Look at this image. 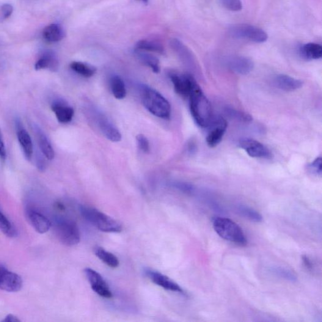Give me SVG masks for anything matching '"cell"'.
<instances>
[{
  "mask_svg": "<svg viewBox=\"0 0 322 322\" xmlns=\"http://www.w3.org/2000/svg\"><path fill=\"white\" fill-rule=\"evenodd\" d=\"M189 109L192 118L198 126L207 128L212 120V110L210 101L195 82L189 95Z\"/></svg>",
  "mask_w": 322,
  "mask_h": 322,
  "instance_id": "obj_1",
  "label": "cell"
},
{
  "mask_svg": "<svg viewBox=\"0 0 322 322\" xmlns=\"http://www.w3.org/2000/svg\"><path fill=\"white\" fill-rule=\"evenodd\" d=\"M70 68L74 72L87 78L95 75L96 72V69L94 66L82 62L74 61L71 62Z\"/></svg>",
  "mask_w": 322,
  "mask_h": 322,
  "instance_id": "obj_25",
  "label": "cell"
},
{
  "mask_svg": "<svg viewBox=\"0 0 322 322\" xmlns=\"http://www.w3.org/2000/svg\"><path fill=\"white\" fill-rule=\"evenodd\" d=\"M111 90L113 95L118 100H122L125 98L126 94V88L124 82L120 76H115L112 77L111 81Z\"/></svg>",
  "mask_w": 322,
  "mask_h": 322,
  "instance_id": "obj_26",
  "label": "cell"
},
{
  "mask_svg": "<svg viewBox=\"0 0 322 322\" xmlns=\"http://www.w3.org/2000/svg\"><path fill=\"white\" fill-rule=\"evenodd\" d=\"M7 156L6 147H5L1 131H0V160H1L2 162H5V161H6Z\"/></svg>",
  "mask_w": 322,
  "mask_h": 322,
  "instance_id": "obj_35",
  "label": "cell"
},
{
  "mask_svg": "<svg viewBox=\"0 0 322 322\" xmlns=\"http://www.w3.org/2000/svg\"><path fill=\"white\" fill-rule=\"evenodd\" d=\"M1 266H2V264H0V267H1Z\"/></svg>",
  "mask_w": 322,
  "mask_h": 322,
  "instance_id": "obj_41",
  "label": "cell"
},
{
  "mask_svg": "<svg viewBox=\"0 0 322 322\" xmlns=\"http://www.w3.org/2000/svg\"><path fill=\"white\" fill-rule=\"evenodd\" d=\"M271 271L272 273H274L277 276L282 277L283 279L291 282H296V275L290 269L281 268V267H274V268H272Z\"/></svg>",
  "mask_w": 322,
  "mask_h": 322,
  "instance_id": "obj_30",
  "label": "cell"
},
{
  "mask_svg": "<svg viewBox=\"0 0 322 322\" xmlns=\"http://www.w3.org/2000/svg\"><path fill=\"white\" fill-rule=\"evenodd\" d=\"M95 114L96 122L106 138L112 142H120L122 140V135L114 123L102 114L97 112Z\"/></svg>",
  "mask_w": 322,
  "mask_h": 322,
  "instance_id": "obj_12",
  "label": "cell"
},
{
  "mask_svg": "<svg viewBox=\"0 0 322 322\" xmlns=\"http://www.w3.org/2000/svg\"><path fill=\"white\" fill-rule=\"evenodd\" d=\"M303 261H304V263L305 266L307 267L308 269H312L313 268V264L312 261H310V259L307 256H303Z\"/></svg>",
  "mask_w": 322,
  "mask_h": 322,
  "instance_id": "obj_39",
  "label": "cell"
},
{
  "mask_svg": "<svg viewBox=\"0 0 322 322\" xmlns=\"http://www.w3.org/2000/svg\"><path fill=\"white\" fill-rule=\"evenodd\" d=\"M238 211L242 216L245 217L250 221L254 222H261L263 221V217L254 209L245 205L238 206Z\"/></svg>",
  "mask_w": 322,
  "mask_h": 322,
  "instance_id": "obj_28",
  "label": "cell"
},
{
  "mask_svg": "<svg viewBox=\"0 0 322 322\" xmlns=\"http://www.w3.org/2000/svg\"><path fill=\"white\" fill-rule=\"evenodd\" d=\"M140 1H141L142 2L145 3V4H147V3L148 2V0H140Z\"/></svg>",
  "mask_w": 322,
  "mask_h": 322,
  "instance_id": "obj_40",
  "label": "cell"
},
{
  "mask_svg": "<svg viewBox=\"0 0 322 322\" xmlns=\"http://www.w3.org/2000/svg\"><path fill=\"white\" fill-rule=\"evenodd\" d=\"M79 210L84 219L102 232L119 233L122 230V225L119 222L97 209L81 206Z\"/></svg>",
  "mask_w": 322,
  "mask_h": 322,
  "instance_id": "obj_3",
  "label": "cell"
},
{
  "mask_svg": "<svg viewBox=\"0 0 322 322\" xmlns=\"http://www.w3.org/2000/svg\"><path fill=\"white\" fill-rule=\"evenodd\" d=\"M208 127L210 129L206 136V143L209 147H216L222 141L226 132L227 121L221 117H213Z\"/></svg>",
  "mask_w": 322,
  "mask_h": 322,
  "instance_id": "obj_7",
  "label": "cell"
},
{
  "mask_svg": "<svg viewBox=\"0 0 322 322\" xmlns=\"http://www.w3.org/2000/svg\"><path fill=\"white\" fill-rule=\"evenodd\" d=\"M274 83L280 90L293 92L302 88L304 82L286 74H279L274 78Z\"/></svg>",
  "mask_w": 322,
  "mask_h": 322,
  "instance_id": "obj_19",
  "label": "cell"
},
{
  "mask_svg": "<svg viewBox=\"0 0 322 322\" xmlns=\"http://www.w3.org/2000/svg\"><path fill=\"white\" fill-rule=\"evenodd\" d=\"M54 227L57 238L65 246H75L80 241L78 226L72 220L58 217L55 220Z\"/></svg>",
  "mask_w": 322,
  "mask_h": 322,
  "instance_id": "obj_5",
  "label": "cell"
},
{
  "mask_svg": "<svg viewBox=\"0 0 322 322\" xmlns=\"http://www.w3.org/2000/svg\"><path fill=\"white\" fill-rule=\"evenodd\" d=\"M28 218L32 226L39 233L48 232L51 227V222L44 214L35 210H29Z\"/></svg>",
  "mask_w": 322,
  "mask_h": 322,
  "instance_id": "obj_17",
  "label": "cell"
},
{
  "mask_svg": "<svg viewBox=\"0 0 322 322\" xmlns=\"http://www.w3.org/2000/svg\"><path fill=\"white\" fill-rule=\"evenodd\" d=\"M136 50L156 52L160 54H164L165 51L161 44L153 41L142 40L136 44Z\"/></svg>",
  "mask_w": 322,
  "mask_h": 322,
  "instance_id": "obj_27",
  "label": "cell"
},
{
  "mask_svg": "<svg viewBox=\"0 0 322 322\" xmlns=\"http://www.w3.org/2000/svg\"><path fill=\"white\" fill-rule=\"evenodd\" d=\"M322 161L321 158H317L308 166V169L311 173L316 175H321L322 170Z\"/></svg>",
  "mask_w": 322,
  "mask_h": 322,
  "instance_id": "obj_34",
  "label": "cell"
},
{
  "mask_svg": "<svg viewBox=\"0 0 322 322\" xmlns=\"http://www.w3.org/2000/svg\"><path fill=\"white\" fill-rule=\"evenodd\" d=\"M231 36L251 41L255 43H263L268 40V34L262 29L249 25H238L229 30Z\"/></svg>",
  "mask_w": 322,
  "mask_h": 322,
  "instance_id": "obj_6",
  "label": "cell"
},
{
  "mask_svg": "<svg viewBox=\"0 0 322 322\" xmlns=\"http://www.w3.org/2000/svg\"><path fill=\"white\" fill-rule=\"evenodd\" d=\"M23 286V280L18 274L8 271L4 266L0 267V290L8 292H17Z\"/></svg>",
  "mask_w": 322,
  "mask_h": 322,
  "instance_id": "obj_9",
  "label": "cell"
},
{
  "mask_svg": "<svg viewBox=\"0 0 322 322\" xmlns=\"http://www.w3.org/2000/svg\"><path fill=\"white\" fill-rule=\"evenodd\" d=\"M84 273L89 281L92 290L96 294L103 297V298H112L113 294L109 286L107 285L105 281L100 273L91 268L85 269Z\"/></svg>",
  "mask_w": 322,
  "mask_h": 322,
  "instance_id": "obj_10",
  "label": "cell"
},
{
  "mask_svg": "<svg viewBox=\"0 0 322 322\" xmlns=\"http://www.w3.org/2000/svg\"><path fill=\"white\" fill-rule=\"evenodd\" d=\"M135 54L140 62L149 67L154 73L156 74L160 73V63L156 57L153 56L152 54L139 50H136L135 52Z\"/></svg>",
  "mask_w": 322,
  "mask_h": 322,
  "instance_id": "obj_22",
  "label": "cell"
},
{
  "mask_svg": "<svg viewBox=\"0 0 322 322\" xmlns=\"http://www.w3.org/2000/svg\"><path fill=\"white\" fill-rule=\"evenodd\" d=\"M51 109L59 122L68 123L72 120L74 114L73 109L62 101H55L52 104Z\"/></svg>",
  "mask_w": 322,
  "mask_h": 322,
  "instance_id": "obj_18",
  "label": "cell"
},
{
  "mask_svg": "<svg viewBox=\"0 0 322 322\" xmlns=\"http://www.w3.org/2000/svg\"><path fill=\"white\" fill-rule=\"evenodd\" d=\"M43 37L48 42H57L64 38L65 33L59 25L52 24L46 27L44 30Z\"/></svg>",
  "mask_w": 322,
  "mask_h": 322,
  "instance_id": "obj_21",
  "label": "cell"
},
{
  "mask_svg": "<svg viewBox=\"0 0 322 322\" xmlns=\"http://www.w3.org/2000/svg\"><path fill=\"white\" fill-rule=\"evenodd\" d=\"M32 128L41 153L47 159L52 160L55 157V152L48 137L37 124L33 125Z\"/></svg>",
  "mask_w": 322,
  "mask_h": 322,
  "instance_id": "obj_16",
  "label": "cell"
},
{
  "mask_svg": "<svg viewBox=\"0 0 322 322\" xmlns=\"http://www.w3.org/2000/svg\"><path fill=\"white\" fill-rule=\"evenodd\" d=\"M223 6L232 12H239L242 9L241 0H220Z\"/></svg>",
  "mask_w": 322,
  "mask_h": 322,
  "instance_id": "obj_32",
  "label": "cell"
},
{
  "mask_svg": "<svg viewBox=\"0 0 322 322\" xmlns=\"http://www.w3.org/2000/svg\"><path fill=\"white\" fill-rule=\"evenodd\" d=\"M213 226L220 238L239 246H246L247 240L244 231L233 220L218 217L214 219Z\"/></svg>",
  "mask_w": 322,
  "mask_h": 322,
  "instance_id": "obj_4",
  "label": "cell"
},
{
  "mask_svg": "<svg viewBox=\"0 0 322 322\" xmlns=\"http://www.w3.org/2000/svg\"><path fill=\"white\" fill-rule=\"evenodd\" d=\"M300 54L304 58L308 60L319 59L322 57V48L320 44H306L302 47Z\"/></svg>",
  "mask_w": 322,
  "mask_h": 322,
  "instance_id": "obj_23",
  "label": "cell"
},
{
  "mask_svg": "<svg viewBox=\"0 0 322 322\" xmlns=\"http://www.w3.org/2000/svg\"><path fill=\"white\" fill-rule=\"evenodd\" d=\"M226 113L228 117L232 119L241 121L244 122H250L252 120V117L250 115L243 112L239 111L233 109H227Z\"/></svg>",
  "mask_w": 322,
  "mask_h": 322,
  "instance_id": "obj_31",
  "label": "cell"
},
{
  "mask_svg": "<svg viewBox=\"0 0 322 322\" xmlns=\"http://www.w3.org/2000/svg\"><path fill=\"white\" fill-rule=\"evenodd\" d=\"M169 78L175 92L183 98H188L194 84L197 81L190 74L170 73Z\"/></svg>",
  "mask_w": 322,
  "mask_h": 322,
  "instance_id": "obj_8",
  "label": "cell"
},
{
  "mask_svg": "<svg viewBox=\"0 0 322 322\" xmlns=\"http://www.w3.org/2000/svg\"><path fill=\"white\" fill-rule=\"evenodd\" d=\"M16 136L20 144L22 152L25 158L28 161H31L34 155V145H33L31 137L29 132L22 125L20 121L16 120L15 122Z\"/></svg>",
  "mask_w": 322,
  "mask_h": 322,
  "instance_id": "obj_13",
  "label": "cell"
},
{
  "mask_svg": "<svg viewBox=\"0 0 322 322\" xmlns=\"http://www.w3.org/2000/svg\"><path fill=\"white\" fill-rule=\"evenodd\" d=\"M0 230L8 238H14L16 235L14 226L2 211H0Z\"/></svg>",
  "mask_w": 322,
  "mask_h": 322,
  "instance_id": "obj_29",
  "label": "cell"
},
{
  "mask_svg": "<svg viewBox=\"0 0 322 322\" xmlns=\"http://www.w3.org/2000/svg\"><path fill=\"white\" fill-rule=\"evenodd\" d=\"M176 188L185 192H191L194 190V186L185 183H176L175 184Z\"/></svg>",
  "mask_w": 322,
  "mask_h": 322,
  "instance_id": "obj_37",
  "label": "cell"
},
{
  "mask_svg": "<svg viewBox=\"0 0 322 322\" xmlns=\"http://www.w3.org/2000/svg\"><path fill=\"white\" fill-rule=\"evenodd\" d=\"M137 144L140 151L148 153L150 151V144L147 137L143 134H138L136 137Z\"/></svg>",
  "mask_w": 322,
  "mask_h": 322,
  "instance_id": "obj_33",
  "label": "cell"
},
{
  "mask_svg": "<svg viewBox=\"0 0 322 322\" xmlns=\"http://www.w3.org/2000/svg\"><path fill=\"white\" fill-rule=\"evenodd\" d=\"M227 65L232 72L241 75L249 74L254 67L252 60L244 56L231 57L228 60Z\"/></svg>",
  "mask_w": 322,
  "mask_h": 322,
  "instance_id": "obj_15",
  "label": "cell"
},
{
  "mask_svg": "<svg viewBox=\"0 0 322 322\" xmlns=\"http://www.w3.org/2000/svg\"><path fill=\"white\" fill-rule=\"evenodd\" d=\"M58 59L56 54L51 51L45 52L35 65V69L37 71L49 70L54 72L58 70Z\"/></svg>",
  "mask_w": 322,
  "mask_h": 322,
  "instance_id": "obj_20",
  "label": "cell"
},
{
  "mask_svg": "<svg viewBox=\"0 0 322 322\" xmlns=\"http://www.w3.org/2000/svg\"><path fill=\"white\" fill-rule=\"evenodd\" d=\"M145 273L154 284L160 286L165 290L173 291V292L184 293L181 286L166 275L162 274L158 271L151 270V269H147Z\"/></svg>",
  "mask_w": 322,
  "mask_h": 322,
  "instance_id": "obj_14",
  "label": "cell"
},
{
  "mask_svg": "<svg viewBox=\"0 0 322 322\" xmlns=\"http://www.w3.org/2000/svg\"><path fill=\"white\" fill-rule=\"evenodd\" d=\"M140 95L143 105L151 114L162 119H169L171 106L160 93L147 85L142 84L140 87Z\"/></svg>",
  "mask_w": 322,
  "mask_h": 322,
  "instance_id": "obj_2",
  "label": "cell"
},
{
  "mask_svg": "<svg viewBox=\"0 0 322 322\" xmlns=\"http://www.w3.org/2000/svg\"><path fill=\"white\" fill-rule=\"evenodd\" d=\"M239 147L246 151L252 158L269 159L272 154L265 145L256 140L244 139L239 142Z\"/></svg>",
  "mask_w": 322,
  "mask_h": 322,
  "instance_id": "obj_11",
  "label": "cell"
},
{
  "mask_svg": "<svg viewBox=\"0 0 322 322\" xmlns=\"http://www.w3.org/2000/svg\"><path fill=\"white\" fill-rule=\"evenodd\" d=\"M1 11L3 18H4V19H7L12 15L13 8L12 5L10 4H5L2 7Z\"/></svg>",
  "mask_w": 322,
  "mask_h": 322,
  "instance_id": "obj_36",
  "label": "cell"
},
{
  "mask_svg": "<svg viewBox=\"0 0 322 322\" xmlns=\"http://www.w3.org/2000/svg\"><path fill=\"white\" fill-rule=\"evenodd\" d=\"M20 319H18V317H16L15 315L12 314H8L6 316H5L4 320H2V322H20Z\"/></svg>",
  "mask_w": 322,
  "mask_h": 322,
  "instance_id": "obj_38",
  "label": "cell"
},
{
  "mask_svg": "<svg viewBox=\"0 0 322 322\" xmlns=\"http://www.w3.org/2000/svg\"><path fill=\"white\" fill-rule=\"evenodd\" d=\"M95 254L103 263L112 268H116L119 266V260L116 255L107 251L101 247H96L95 249Z\"/></svg>",
  "mask_w": 322,
  "mask_h": 322,
  "instance_id": "obj_24",
  "label": "cell"
}]
</instances>
